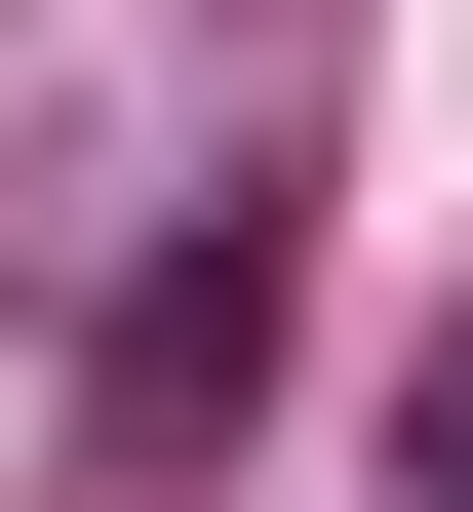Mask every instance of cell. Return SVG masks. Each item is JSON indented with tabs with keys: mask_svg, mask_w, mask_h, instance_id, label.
Masks as SVG:
<instances>
[{
	"mask_svg": "<svg viewBox=\"0 0 473 512\" xmlns=\"http://www.w3.org/2000/svg\"><path fill=\"white\" fill-rule=\"evenodd\" d=\"M395 473H434V512H473V316H434V394H395Z\"/></svg>",
	"mask_w": 473,
	"mask_h": 512,
	"instance_id": "6da1fadb",
	"label": "cell"
}]
</instances>
